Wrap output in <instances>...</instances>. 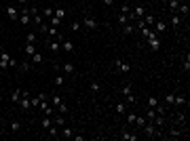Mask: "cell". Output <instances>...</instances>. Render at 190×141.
Listing matches in <instances>:
<instances>
[{"label": "cell", "mask_w": 190, "mask_h": 141, "mask_svg": "<svg viewBox=\"0 0 190 141\" xmlns=\"http://www.w3.org/2000/svg\"><path fill=\"white\" fill-rule=\"evenodd\" d=\"M141 131H144V133H146V137H150V139H156V137H161V135H163V133H161V129H158L154 122H150V120H148L144 126H141Z\"/></svg>", "instance_id": "6da1fadb"}, {"label": "cell", "mask_w": 190, "mask_h": 141, "mask_svg": "<svg viewBox=\"0 0 190 141\" xmlns=\"http://www.w3.org/2000/svg\"><path fill=\"white\" fill-rule=\"evenodd\" d=\"M15 65H17V61H15L7 51H0V67L7 69V67H15Z\"/></svg>", "instance_id": "7a4b0ae2"}, {"label": "cell", "mask_w": 190, "mask_h": 141, "mask_svg": "<svg viewBox=\"0 0 190 141\" xmlns=\"http://www.w3.org/2000/svg\"><path fill=\"white\" fill-rule=\"evenodd\" d=\"M146 40H148V44H150V49H152V51H161V38H158L156 32H152Z\"/></svg>", "instance_id": "3957f363"}, {"label": "cell", "mask_w": 190, "mask_h": 141, "mask_svg": "<svg viewBox=\"0 0 190 141\" xmlns=\"http://www.w3.org/2000/svg\"><path fill=\"white\" fill-rule=\"evenodd\" d=\"M19 23H21V26H30V23H32L30 9H23V11H19Z\"/></svg>", "instance_id": "277c9868"}, {"label": "cell", "mask_w": 190, "mask_h": 141, "mask_svg": "<svg viewBox=\"0 0 190 141\" xmlns=\"http://www.w3.org/2000/svg\"><path fill=\"white\" fill-rule=\"evenodd\" d=\"M123 95H125L127 103H135V97H133V93H131V84H125L123 86Z\"/></svg>", "instance_id": "5b68a950"}, {"label": "cell", "mask_w": 190, "mask_h": 141, "mask_svg": "<svg viewBox=\"0 0 190 141\" xmlns=\"http://www.w3.org/2000/svg\"><path fill=\"white\" fill-rule=\"evenodd\" d=\"M97 26H99V23H97V19H95V17H85V28H89V30H97Z\"/></svg>", "instance_id": "8992f818"}, {"label": "cell", "mask_w": 190, "mask_h": 141, "mask_svg": "<svg viewBox=\"0 0 190 141\" xmlns=\"http://www.w3.org/2000/svg\"><path fill=\"white\" fill-rule=\"evenodd\" d=\"M116 69H118V72H123V74H127V72H131V65H129L127 61L116 59Z\"/></svg>", "instance_id": "52a82bcc"}, {"label": "cell", "mask_w": 190, "mask_h": 141, "mask_svg": "<svg viewBox=\"0 0 190 141\" xmlns=\"http://www.w3.org/2000/svg\"><path fill=\"white\" fill-rule=\"evenodd\" d=\"M7 15H9V19H13V21H15V19L19 17V11H17L13 4H9V7H7Z\"/></svg>", "instance_id": "ba28073f"}, {"label": "cell", "mask_w": 190, "mask_h": 141, "mask_svg": "<svg viewBox=\"0 0 190 141\" xmlns=\"http://www.w3.org/2000/svg\"><path fill=\"white\" fill-rule=\"evenodd\" d=\"M121 139H125V141H137V135L125 129V131H123V135H121Z\"/></svg>", "instance_id": "9c48e42d"}, {"label": "cell", "mask_w": 190, "mask_h": 141, "mask_svg": "<svg viewBox=\"0 0 190 141\" xmlns=\"http://www.w3.org/2000/svg\"><path fill=\"white\" fill-rule=\"evenodd\" d=\"M59 135H61V137H66V139H70V137L74 135V131L70 129V126H66V124H63V126H61V131H59Z\"/></svg>", "instance_id": "30bf717a"}, {"label": "cell", "mask_w": 190, "mask_h": 141, "mask_svg": "<svg viewBox=\"0 0 190 141\" xmlns=\"http://www.w3.org/2000/svg\"><path fill=\"white\" fill-rule=\"evenodd\" d=\"M154 26H156V28H154L156 34H163L165 30H167V23H165V21H154Z\"/></svg>", "instance_id": "8fae6325"}, {"label": "cell", "mask_w": 190, "mask_h": 141, "mask_svg": "<svg viewBox=\"0 0 190 141\" xmlns=\"http://www.w3.org/2000/svg\"><path fill=\"white\" fill-rule=\"evenodd\" d=\"M21 95H23V91H19V88L11 91V101H13V103H17V101L21 99Z\"/></svg>", "instance_id": "7c38bea8"}, {"label": "cell", "mask_w": 190, "mask_h": 141, "mask_svg": "<svg viewBox=\"0 0 190 141\" xmlns=\"http://www.w3.org/2000/svg\"><path fill=\"white\" fill-rule=\"evenodd\" d=\"M30 69H32V63H30V61H21V63H19V72H21V74L30 72Z\"/></svg>", "instance_id": "4fadbf2b"}, {"label": "cell", "mask_w": 190, "mask_h": 141, "mask_svg": "<svg viewBox=\"0 0 190 141\" xmlns=\"http://www.w3.org/2000/svg\"><path fill=\"white\" fill-rule=\"evenodd\" d=\"M40 124H42V129H44V131H49V126L53 124V116H46V118H42V122H40Z\"/></svg>", "instance_id": "5bb4252c"}, {"label": "cell", "mask_w": 190, "mask_h": 141, "mask_svg": "<svg viewBox=\"0 0 190 141\" xmlns=\"http://www.w3.org/2000/svg\"><path fill=\"white\" fill-rule=\"evenodd\" d=\"M23 51H26V55H28V57H32V55L36 53V49H34V44H30V42H26V46H23Z\"/></svg>", "instance_id": "9a60e30c"}, {"label": "cell", "mask_w": 190, "mask_h": 141, "mask_svg": "<svg viewBox=\"0 0 190 141\" xmlns=\"http://www.w3.org/2000/svg\"><path fill=\"white\" fill-rule=\"evenodd\" d=\"M116 114H118V116H125V114H127V105L118 101V103H116Z\"/></svg>", "instance_id": "2e32d148"}, {"label": "cell", "mask_w": 190, "mask_h": 141, "mask_svg": "<svg viewBox=\"0 0 190 141\" xmlns=\"http://www.w3.org/2000/svg\"><path fill=\"white\" fill-rule=\"evenodd\" d=\"M49 101H51V105H53V107H57V105H59L63 99H61L59 95H51V97H49Z\"/></svg>", "instance_id": "e0dca14e"}, {"label": "cell", "mask_w": 190, "mask_h": 141, "mask_svg": "<svg viewBox=\"0 0 190 141\" xmlns=\"http://www.w3.org/2000/svg\"><path fill=\"white\" fill-rule=\"evenodd\" d=\"M146 122H148V120H146V116H135V126H139V129H141Z\"/></svg>", "instance_id": "ac0fdd59"}, {"label": "cell", "mask_w": 190, "mask_h": 141, "mask_svg": "<svg viewBox=\"0 0 190 141\" xmlns=\"http://www.w3.org/2000/svg\"><path fill=\"white\" fill-rule=\"evenodd\" d=\"M42 61H44V57H42V53H38V51H36V53L32 55V63H42Z\"/></svg>", "instance_id": "d6986e66"}, {"label": "cell", "mask_w": 190, "mask_h": 141, "mask_svg": "<svg viewBox=\"0 0 190 141\" xmlns=\"http://www.w3.org/2000/svg\"><path fill=\"white\" fill-rule=\"evenodd\" d=\"M49 135H51V137H59V126H57V124H51V126H49Z\"/></svg>", "instance_id": "ffe728a7"}, {"label": "cell", "mask_w": 190, "mask_h": 141, "mask_svg": "<svg viewBox=\"0 0 190 141\" xmlns=\"http://www.w3.org/2000/svg\"><path fill=\"white\" fill-rule=\"evenodd\" d=\"M180 23H182V17H180V15H173V17H171V26L177 30V28H180Z\"/></svg>", "instance_id": "44dd1931"}, {"label": "cell", "mask_w": 190, "mask_h": 141, "mask_svg": "<svg viewBox=\"0 0 190 141\" xmlns=\"http://www.w3.org/2000/svg\"><path fill=\"white\" fill-rule=\"evenodd\" d=\"M61 46H63V51H68V53H70V51L74 49V44H72V40H63V42H61Z\"/></svg>", "instance_id": "7402d4cb"}, {"label": "cell", "mask_w": 190, "mask_h": 141, "mask_svg": "<svg viewBox=\"0 0 190 141\" xmlns=\"http://www.w3.org/2000/svg\"><path fill=\"white\" fill-rule=\"evenodd\" d=\"M177 11H180L182 15H186V17H188V11H190V9H188V4H186V2H180V7H177Z\"/></svg>", "instance_id": "603a6c76"}, {"label": "cell", "mask_w": 190, "mask_h": 141, "mask_svg": "<svg viewBox=\"0 0 190 141\" xmlns=\"http://www.w3.org/2000/svg\"><path fill=\"white\" fill-rule=\"evenodd\" d=\"M53 13H55V11H53L51 7H44V9H42V17H49V19H51V17H53Z\"/></svg>", "instance_id": "cb8c5ba5"}, {"label": "cell", "mask_w": 190, "mask_h": 141, "mask_svg": "<svg viewBox=\"0 0 190 141\" xmlns=\"http://www.w3.org/2000/svg\"><path fill=\"white\" fill-rule=\"evenodd\" d=\"M61 69H63V72H66L68 76H70V74H74V65H72V63H66V65H63Z\"/></svg>", "instance_id": "d4e9b609"}, {"label": "cell", "mask_w": 190, "mask_h": 141, "mask_svg": "<svg viewBox=\"0 0 190 141\" xmlns=\"http://www.w3.org/2000/svg\"><path fill=\"white\" fill-rule=\"evenodd\" d=\"M173 103H177V105H184V103H186V97H184V95H175V97H173Z\"/></svg>", "instance_id": "484cf974"}, {"label": "cell", "mask_w": 190, "mask_h": 141, "mask_svg": "<svg viewBox=\"0 0 190 141\" xmlns=\"http://www.w3.org/2000/svg\"><path fill=\"white\" fill-rule=\"evenodd\" d=\"M59 26H61V19L53 15V17H51V28H59Z\"/></svg>", "instance_id": "4316f807"}, {"label": "cell", "mask_w": 190, "mask_h": 141, "mask_svg": "<svg viewBox=\"0 0 190 141\" xmlns=\"http://www.w3.org/2000/svg\"><path fill=\"white\" fill-rule=\"evenodd\" d=\"M125 118H127V124L129 126H135V114H127Z\"/></svg>", "instance_id": "83f0119b"}, {"label": "cell", "mask_w": 190, "mask_h": 141, "mask_svg": "<svg viewBox=\"0 0 190 141\" xmlns=\"http://www.w3.org/2000/svg\"><path fill=\"white\" fill-rule=\"evenodd\" d=\"M127 21H129V15H123V13L118 15V26H125Z\"/></svg>", "instance_id": "f1b7e54d"}, {"label": "cell", "mask_w": 190, "mask_h": 141, "mask_svg": "<svg viewBox=\"0 0 190 141\" xmlns=\"http://www.w3.org/2000/svg\"><path fill=\"white\" fill-rule=\"evenodd\" d=\"M139 30H141V36H144V38H148V36L152 34V30H150L148 26H144V28H139Z\"/></svg>", "instance_id": "f546056e"}, {"label": "cell", "mask_w": 190, "mask_h": 141, "mask_svg": "<svg viewBox=\"0 0 190 141\" xmlns=\"http://www.w3.org/2000/svg\"><path fill=\"white\" fill-rule=\"evenodd\" d=\"M63 82H66V76H63V74H59V76L55 78V86H61Z\"/></svg>", "instance_id": "4dcf8cb0"}, {"label": "cell", "mask_w": 190, "mask_h": 141, "mask_svg": "<svg viewBox=\"0 0 190 141\" xmlns=\"http://www.w3.org/2000/svg\"><path fill=\"white\" fill-rule=\"evenodd\" d=\"M57 112H59V114H66V112H68V103H63V101H61V103L57 105Z\"/></svg>", "instance_id": "1f68e13d"}, {"label": "cell", "mask_w": 190, "mask_h": 141, "mask_svg": "<svg viewBox=\"0 0 190 141\" xmlns=\"http://www.w3.org/2000/svg\"><path fill=\"white\" fill-rule=\"evenodd\" d=\"M177 7H180V0H169V9L171 11H177Z\"/></svg>", "instance_id": "d6a6232c"}, {"label": "cell", "mask_w": 190, "mask_h": 141, "mask_svg": "<svg viewBox=\"0 0 190 141\" xmlns=\"http://www.w3.org/2000/svg\"><path fill=\"white\" fill-rule=\"evenodd\" d=\"M53 15H55V17H59V19H63V17H66V11H63V9H55V13H53Z\"/></svg>", "instance_id": "836d02e7"}, {"label": "cell", "mask_w": 190, "mask_h": 141, "mask_svg": "<svg viewBox=\"0 0 190 141\" xmlns=\"http://www.w3.org/2000/svg\"><path fill=\"white\" fill-rule=\"evenodd\" d=\"M156 105H158V99L156 97H150L148 99V107H156Z\"/></svg>", "instance_id": "e575fe53"}, {"label": "cell", "mask_w": 190, "mask_h": 141, "mask_svg": "<svg viewBox=\"0 0 190 141\" xmlns=\"http://www.w3.org/2000/svg\"><path fill=\"white\" fill-rule=\"evenodd\" d=\"M38 103H40V97L36 95V97H32V110H36L38 107Z\"/></svg>", "instance_id": "d590c367"}, {"label": "cell", "mask_w": 190, "mask_h": 141, "mask_svg": "<svg viewBox=\"0 0 190 141\" xmlns=\"http://www.w3.org/2000/svg\"><path fill=\"white\" fill-rule=\"evenodd\" d=\"M80 26H82L80 21H72V32H78V30H80Z\"/></svg>", "instance_id": "8d00e7d4"}, {"label": "cell", "mask_w": 190, "mask_h": 141, "mask_svg": "<svg viewBox=\"0 0 190 141\" xmlns=\"http://www.w3.org/2000/svg\"><path fill=\"white\" fill-rule=\"evenodd\" d=\"M49 46H51V51H59V42H55V40L53 42L49 40Z\"/></svg>", "instance_id": "74e56055"}, {"label": "cell", "mask_w": 190, "mask_h": 141, "mask_svg": "<svg viewBox=\"0 0 190 141\" xmlns=\"http://www.w3.org/2000/svg\"><path fill=\"white\" fill-rule=\"evenodd\" d=\"M184 69H186V72H190V57L186 55V59H184Z\"/></svg>", "instance_id": "f35d334b"}, {"label": "cell", "mask_w": 190, "mask_h": 141, "mask_svg": "<svg viewBox=\"0 0 190 141\" xmlns=\"http://www.w3.org/2000/svg\"><path fill=\"white\" fill-rule=\"evenodd\" d=\"M26 42H30V44H34V42H36V34H28V38H26Z\"/></svg>", "instance_id": "ab89813d"}, {"label": "cell", "mask_w": 190, "mask_h": 141, "mask_svg": "<svg viewBox=\"0 0 190 141\" xmlns=\"http://www.w3.org/2000/svg\"><path fill=\"white\" fill-rule=\"evenodd\" d=\"M19 129H21V124H19V122H11V131H13V133H17Z\"/></svg>", "instance_id": "60d3db41"}, {"label": "cell", "mask_w": 190, "mask_h": 141, "mask_svg": "<svg viewBox=\"0 0 190 141\" xmlns=\"http://www.w3.org/2000/svg\"><path fill=\"white\" fill-rule=\"evenodd\" d=\"M99 91V82H91V93H97Z\"/></svg>", "instance_id": "b9f144b4"}, {"label": "cell", "mask_w": 190, "mask_h": 141, "mask_svg": "<svg viewBox=\"0 0 190 141\" xmlns=\"http://www.w3.org/2000/svg\"><path fill=\"white\" fill-rule=\"evenodd\" d=\"M173 97H175V95H167V97H165V101H167V103H173Z\"/></svg>", "instance_id": "7bdbcfd3"}, {"label": "cell", "mask_w": 190, "mask_h": 141, "mask_svg": "<svg viewBox=\"0 0 190 141\" xmlns=\"http://www.w3.org/2000/svg\"><path fill=\"white\" fill-rule=\"evenodd\" d=\"M104 4H106V7H110V4H114V0H104Z\"/></svg>", "instance_id": "ee69618b"}, {"label": "cell", "mask_w": 190, "mask_h": 141, "mask_svg": "<svg viewBox=\"0 0 190 141\" xmlns=\"http://www.w3.org/2000/svg\"><path fill=\"white\" fill-rule=\"evenodd\" d=\"M19 2H26V0H19Z\"/></svg>", "instance_id": "f6af8a7d"}]
</instances>
